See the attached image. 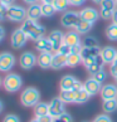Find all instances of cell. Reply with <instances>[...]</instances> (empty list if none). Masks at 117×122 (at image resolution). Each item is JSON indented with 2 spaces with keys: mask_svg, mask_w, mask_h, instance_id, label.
<instances>
[{
  "mask_svg": "<svg viewBox=\"0 0 117 122\" xmlns=\"http://www.w3.org/2000/svg\"><path fill=\"white\" fill-rule=\"evenodd\" d=\"M21 29L26 34L28 39L31 40H38L39 38L44 37L46 34V28L43 25H40L37 20H31V19H25L21 24Z\"/></svg>",
  "mask_w": 117,
  "mask_h": 122,
  "instance_id": "6da1fadb",
  "label": "cell"
},
{
  "mask_svg": "<svg viewBox=\"0 0 117 122\" xmlns=\"http://www.w3.org/2000/svg\"><path fill=\"white\" fill-rule=\"evenodd\" d=\"M39 99H40V93L34 87L25 88L20 94V102L25 107H34L35 105L39 103Z\"/></svg>",
  "mask_w": 117,
  "mask_h": 122,
  "instance_id": "7a4b0ae2",
  "label": "cell"
},
{
  "mask_svg": "<svg viewBox=\"0 0 117 122\" xmlns=\"http://www.w3.org/2000/svg\"><path fill=\"white\" fill-rule=\"evenodd\" d=\"M3 86H4V88H5L6 92L14 93V92H18L21 88V86H23V79H21V77L16 73H9V74L5 76V78H4Z\"/></svg>",
  "mask_w": 117,
  "mask_h": 122,
  "instance_id": "3957f363",
  "label": "cell"
},
{
  "mask_svg": "<svg viewBox=\"0 0 117 122\" xmlns=\"http://www.w3.org/2000/svg\"><path fill=\"white\" fill-rule=\"evenodd\" d=\"M6 18L11 21L20 23L26 19V10L20 5H11L6 8Z\"/></svg>",
  "mask_w": 117,
  "mask_h": 122,
  "instance_id": "277c9868",
  "label": "cell"
},
{
  "mask_svg": "<svg viewBox=\"0 0 117 122\" xmlns=\"http://www.w3.org/2000/svg\"><path fill=\"white\" fill-rule=\"evenodd\" d=\"M48 105H49V115L53 118H57V117H59L61 115H63L66 112V103L59 97L53 98Z\"/></svg>",
  "mask_w": 117,
  "mask_h": 122,
  "instance_id": "5b68a950",
  "label": "cell"
},
{
  "mask_svg": "<svg viewBox=\"0 0 117 122\" xmlns=\"http://www.w3.org/2000/svg\"><path fill=\"white\" fill-rule=\"evenodd\" d=\"M117 9V4L115 0H103L100 8V16L102 19H112L115 10Z\"/></svg>",
  "mask_w": 117,
  "mask_h": 122,
  "instance_id": "8992f818",
  "label": "cell"
},
{
  "mask_svg": "<svg viewBox=\"0 0 117 122\" xmlns=\"http://www.w3.org/2000/svg\"><path fill=\"white\" fill-rule=\"evenodd\" d=\"M81 20V15L77 11H64V14L61 18V24L64 28H76Z\"/></svg>",
  "mask_w": 117,
  "mask_h": 122,
  "instance_id": "52a82bcc",
  "label": "cell"
},
{
  "mask_svg": "<svg viewBox=\"0 0 117 122\" xmlns=\"http://www.w3.org/2000/svg\"><path fill=\"white\" fill-rule=\"evenodd\" d=\"M26 40H28L26 34L23 31V29L19 28V29H15L14 31H13L11 38H10V43H11L13 48L20 49V48H23L26 44Z\"/></svg>",
  "mask_w": 117,
  "mask_h": 122,
  "instance_id": "ba28073f",
  "label": "cell"
},
{
  "mask_svg": "<svg viewBox=\"0 0 117 122\" xmlns=\"http://www.w3.org/2000/svg\"><path fill=\"white\" fill-rule=\"evenodd\" d=\"M37 59L34 53L31 52H24L19 58V64L23 69H31L33 67L37 64Z\"/></svg>",
  "mask_w": 117,
  "mask_h": 122,
  "instance_id": "9c48e42d",
  "label": "cell"
},
{
  "mask_svg": "<svg viewBox=\"0 0 117 122\" xmlns=\"http://www.w3.org/2000/svg\"><path fill=\"white\" fill-rule=\"evenodd\" d=\"M15 64V57L11 53L4 52L0 54V71L9 72Z\"/></svg>",
  "mask_w": 117,
  "mask_h": 122,
  "instance_id": "30bf717a",
  "label": "cell"
},
{
  "mask_svg": "<svg viewBox=\"0 0 117 122\" xmlns=\"http://www.w3.org/2000/svg\"><path fill=\"white\" fill-rule=\"evenodd\" d=\"M79 15H81V19L86 20V21H89V23L94 24L96 21L98 20L100 16V11L96 10L94 8H84L79 11Z\"/></svg>",
  "mask_w": 117,
  "mask_h": 122,
  "instance_id": "8fae6325",
  "label": "cell"
},
{
  "mask_svg": "<svg viewBox=\"0 0 117 122\" xmlns=\"http://www.w3.org/2000/svg\"><path fill=\"white\" fill-rule=\"evenodd\" d=\"M83 88L86 89V92L89 94V96H96L97 93L101 92V88H102V84L100 82H97L96 79L91 77V78L86 79V82L83 83Z\"/></svg>",
  "mask_w": 117,
  "mask_h": 122,
  "instance_id": "7c38bea8",
  "label": "cell"
},
{
  "mask_svg": "<svg viewBox=\"0 0 117 122\" xmlns=\"http://www.w3.org/2000/svg\"><path fill=\"white\" fill-rule=\"evenodd\" d=\"M48 38H49V40H51V43L53 46V51L54 52H58V49L64 44V34H63L61 30L51 31V34L48 35Z\"/></svg>",
  "mask_w": 117,
  "mask_h": 122,
  "instance_id": "4fadbf2b",
  "label": "cell"
},
{
  "mask_svg": "<svg viewBox=\"0 0 117 122\" xmlns=\"http://www.w3.org/2000/svg\"><path fill=\"white\" fill-rule=\"evenodd\" d=\"M101 97L102 101H106V99H113L117 98V84L110 83V84H105L101 88Z\"/></svg>",
  "mask_w": 117,
  "mask_h": 122,
  "instance_id": "5bb4252c",
  "label": "cell"
},
{
  "mask_svg": "<svg viewBox=\"0 0 117 122\" xmlns=\"http://www.w3.org/2000/svg\"><path fill=\"white\" fill-rule=\"evenodd\" d=\"M52 61H53V54L51 52H43L39 54L37 63L40 68L48 69V68H52Z\"/></svg>",
  "mask_w": 117,
  "mask_h": 122,
  "instance_id": "9a60e30c",
  "label": "cell"
},
{
  "mask_svg": "<svg viewBox=\"0 0 117 122\" xmlns=\"http://www.w3.org/2000/svg\"><path fill=\"white\" fill-rule=\"evenodd\" d=\"M101 56L103 58V62H105V64H111L112 62L115 61V58L117 57V49L115 47H105L101 51Z\"/></svg>",
  "mask_w": 117,
  "mask_h": 122,
  "instance_id": "2e32d148",
  "label": "cell"
},
{
  "mask_svg": "<svg viewBox=\"0 0 117 122\" xmlns=\"http://www.w3.org/2000/svg\"><path fill=\"white\" fill-rule=\"evenodd\" d=\"M35 49L39 51L40 53H43V52H51V53L54 52L53 51V46H52L51 40H49V38H46V37H42L38 40H35Z\"/></svg>",
  "mask_w": 117,
  "mask_h": 122,
  "instance_id": "e0dca14e",
  "label": "cell"
},
{
  "mask_svg": "<svg viewBox=\"0 0 117 122\" xmlns=\"http://www.w3.org/2000/svg\"><path fill=\"white\" fill-rule=\"evenodd\" d=\"M64 44L69 47H76V46H79L81 43V37H79V33H77L76 30H71L68 33L64 34Z\"/></svg>",
  "mask_w": 117,
  "mask_h": 122,
  "instance_id": "ac0fdd59",
  "label": "cell"
},
{
  "mask_svg": "<svg viewBox=\"0 0 117 122\" xmlns=\"http://www.w3.org/2000/svg\"><path fill=\"white\" fill-rule=\"evenodd\" d=\"M77 78L71 74H67L64 77H62L61 82H59V87H61V91H69V89H73L76 82H77Z\"/></svg>",
  "mask_w": 117,
  "mask_h": 122,
  "instance_id": "d6986e66",
  "label": "cell"
},
{
  "mask_svg": "<svg viewBox=\"0 0 117 122\" xmlns=\"http://www.w3.org/2000/svg\"><path fill=\"white\" fill-rule=\"evenodd\" d=\"M102 49L100 47H83L82 52H81V57H82V61L84 59H89V58H96L97 56L101 54Z\"/></svg>",
  "mask_w": 117,
  "mask_h": 122,
  "instance_id": "ffe728a7",
  "label": "cell"
},
{
  "mask_svg": "<svg viewBox=\"0 0 117 122\" xmlns=\"http://www.w3.org/2000/svg\"><path fill=\"white\" fill-rule=\"evenodd\" d=\"M42 15V5L39 4H33V5H29L28 10H26V19H31V20H37Z\"/></svg>",
  "mask_w": 117,
  "mask_h": 122,
  "instance_id": "44dd1931",
  "label": "cell"
},
{
  "mask_svg": "<svg viewBox=\"0 0 117 122\" xmlns=\"http://www.w3.org/2000/svg\"><path fill=\"white\" fill-rule=\"evenodd\" d=\"M66 66H67V56L56 52L54 54H53L52 68L53 69H62L63 67H66Z\"/></svg>",
  "mask_w": 117,
  "mask_h": 122,
  "instance_id": "7402d4cb",
  "label": "cell"
},
{
  "mask_svg": "<svg viewBox=\"0 0 117 122\" xmlns=\"http://www.w3.org/2000/svg\"><path fill=\"white\" fill-rule=\"evenodd\" d=\"M103 66H105V62H103L102 56L100 54L98 57H96L94 62L87 68V71H88V73L91 74V76H94V74L97 73V72H100L101 69H103Z\"/></svg>",
  "mask_w": 117,
  "mask_h": 122,
  "instance_id": "603a6c76",
  "label": "cell"
},
{
  "mask_svg": "<svg viewBox=\"0 0 117 122\" xmlns=\"http://www.w3.org/2000/svg\"><path fill=\"white\" fill-rule=\"evenodd\" d=\"M59 98H61L64 103H76L77 92L73 91V89H69V91H61Z\"/></svg>",
  "mask_w": 117,
  "mask_h": 122,
  "instance_id": "cb8c5ba5",
  "label": "cell"
},
{
  "mask_svg": "<svg viewBox=\"0 0 117 122\" xmlns=\"http://www.w3.org/2000/svg\"><path fill=\"white\" fill-rule=\"evenodd\" d=\"M34 115H35V118L49 115V105L44 102H39L38 105L34 106Z\"/></svg>",
  "mask_w": 117,
  "mask_h": 122,
  "instance_id": "d4e9b609",
  "label": "cell"
},
{
  "mask_svg": "<svg viewBox=\"0 0 117 122\" xmlns=\"http://www.w3.org/2000/svg\"><path fill=\"white\" fill-rule=\"evenodd\" d=\"M92 25L93 24L89 23V21H86V20L81 19L78 21V24L76 25L74 30L77 31V33H79V34H87V33H89V30L92 29Z\"/></svg>",
  "mask_w": 117,
  "mask_h": 122,
  "instance_id": "484cf974",
  "label": "cell"
},
{
  "mask_svg": "<svg viewBox=\"0 0 117 122\" xmlns=\"http://www.w3.org/2000/svg\"><path fill=\"white\" fill-rule=\"evenodd\" d=\"M102 108H103V111H105V113H112V112H115L117 110V98L103 101Z\"/></svg>",
  "mask_w": 117,
  "mask_h": 122,
  "instance_id": "4316f807",
  "label": "cell"
},
{
  "mask_svg": "<svg viewBox=\"0 0 117 122\" xmlns=\"http://www.w3.org/2000/svg\"><path fill=\"white\" fill-rule=\"evenodd\" d=\"M82 63V57L78 53H71L69 56H67V66L73 68V67H77L78 64Z\"/></svg>",
  "mask_w": 117,
  "mask_h": 122,
  "instance_id": "83f0119b",
  "label": "cell"
},
{
  "mask_svg": "<svg viewBox=\"0 0 117 122\" xmlns=\"http://www.w3.org/2000/svg\"><path fill=\"white\" fill-rule=\"evenodd\" d=\"M106 37L108 40L116 42L117 40V24L111 23L106 28Z\"/></svg>",
  "mask_w": 117,
  "mask_h": 122,
  "instance_id": "f1b7e54d",
  "label": "cell"
},
{
  "mask_svg": "<svg viewBox=\"0 0 117 122\" xmlns=\"http://www.w3.org/2000/svg\"><path fill=\"white\" fill-rule=\"evenodd\" d=\"M52 4L56 9V11H67L68 6L71 5L69 0H53Z\"/></svg>",
  "mask_w": 117,
  "mask_h": 122,
  "instance_id": "f546056e",
  "label": "cell"
},
{
  "mask_svg": "<svg viewBox=\"0 0 117 122\" xmlns=\"http://www.w3.org/2000/svg\"><path fill=\"white\" fill-rule=\"evenodd\" d=\"M42 5V15L49 18V16H53L56 14V9L53 6V4H40Z\"/></svg>",
  "mask_w": 117,
  "mask_h": 122,
  "instance_id": "4dcf8cb0",
  "label": "cell"
},
{
  "mask_svg": "<svg viewBox=\"0 0 117 122\" xmlns=\"http://www.w3.org/2000/svg\"><path fill=\"white\" fill-rule=\"evenodd\" d=\"M89 94L86 92V89H81V91L77 92V98H76V103H78V105H83V103H86L88 102V99H89Z\"/></svg>",
  "mask_w": 117,
  "mask_h": 122,
  "instance_id": "1f68e13d",
  "label": "cell"
},
{
  "mask_svg": "<svg viewBox=\"0 0 117 122\" xmlns=\"http://www.w3.org/2000/svg\"><path fill=\"white\" fill-rule=\"evenodd\" d=\"M82 46L83 47H98V40L92 37V35H88V37H86L83 39V42H82Z\"/></svg>",
  "mask_w": 117,
  "mask_h": 122,
  "instance_id": "d6a6232c",
  "label": "cell"
},
{
  "mask_svg": "<svg viewBox=\"0 0 117 122\" xmlns=\"http://www.w3.org/2000/svg\"><path fill=\"white\" fill-rule=\"evenodd\" d=\"M92 77L97 81V82H100V83L102 84V83L106 81V78H107V73L105 72V69H101L100 72H97V73L94 74V76H92Z\"/></svg>",
  "mask_w": 117,
  "mask_h": 122,
  "instance_id": "836d02e7",
  "label": "cell"
},
{
  "mask_svg": "<svg viewBox=\"0 0 117 122\" xmlns=\"http://www.w3.org/2000/svg\"><path fill=\"white\" fill-rule=\"evenodd\" d=\"M54 122H73V118H72V116L69 113L64 112V113L61 115L59 117L54 118Z\"/></svg>",
  "mask_w": 117,
  "mask_h": 122,
  "instance_id": "e575fe53",
  "label": "cell"
},
{
  "mask_svg": "<svg viewBox=\"0 0 117 122\" xmlns=\"http://www.w3.org/2000/svg\"><path fill=\"white\" fill-rule=\"evenodd\" d=\"M58 53L61 54H64V56H69V54L72 53V47L67 46V44H63V46L58 49Z\"/></svg>",
  "mask_w": 117,
  "mask_h": 122,
  "instance_id": "d590c367",
  "label": "cell"
},
{
  "mask_svg": "<svg viewBox=\"0 0 117 122\" xmlns=\"http://www.w3.org/2000/svg\"><path fill=\"white\" fill-rule=\"evenodd\" d=\"M93 122H112V120L108 115H98L93 120Z\"/></svg>",
  "mask_w": 117,
  "mask_h": 122,
  "instance_id": "8d00e7d4",
  "label": "cell"
},
{
  "mask_svg": "<svg viewBox=\"0 0 117 122\" xmlns=\"http://www.w3.org/2000/svg\"><path fill=\"white\" fill-rule=\"evenodd\" d=\"M110 74L112 77L117 76V57L115 58V61L110 64Z\"/></svg>",
  "mask_w": 117,
  "mask_h": 122,
  "instance_id": "74e56055",
  "label": "cell"
},
{
  "mask_svg": "<svg viewBox=\"0 0 117 122\" xmlns=\"http://www.w3.org/2000/svg\"><path fill=\"white\" fill-rule=\"evenodd\" d=\"M3 122H20V120H19V117L15 116V115H6L4 117Z\"/></svg>",
  "mask_w": 117,
  "mask_h": 122,
  "instance_id": "f35d334b",
  "label": "cell"
},
{
  "mask_svg": "<svg viewBox=\"0 0 117 122\" xmlns=\"http://www.w3.org/2000/svg\"><path fill=\"white\" fill-rule=\"evenodd\" d=\"M6 18V6H4L0 3V21H3Z\"/></svg>",
  "mask_w": 117,
  "mask_h": 122,
  "instance_id": "ab89813d",
  "label": "cell"
},
{
  "mask_svg": "<svg viewBox=\"0 0 117 122\" xmlns=\"http://www.w3.org/2000/svg\"><path fill=\"white\" fill-rule=\"evenodd\" d=\"M39 122H54V118L51 116V115H46V116H42L39 117Z\"/></svg>",
  "mask_w": 117,
  "mask_h": 122,
  "instance_id": "60d3db41",
  "label": "cell"
},
{
  "mask_svg": "<svg viewBox=\"0 0 117 122\" xmlns=\"http://www.w3.org/2000/svg\"><path fill=\"white\" fill-rule=\"evenodd\" d=\"M86 3V0H69V4L72 6H81Z\"/></svg>",
  "mask_w": 117,
  "mask_h": 122,
  "instance_id": "b9f144b4",
  "label": "cell"
},
{
  "mask_svg": "<svg viewBox=\"0 0 117 122\" xmlns=\"http://www.w3.org/2000/svg\"><path fill=\"white\" fill-rule=\"evenodd\" d=\"M81 89H83V83L81 82V81H77L76 84H74V87H73V91L78 92V91H81Z\"/></svg>",
  "mask_w": 117,
  "mask_h": 122,
  "instance_id": "7bdbcfd3",
  "label": "cell"
},
{
  "mask_svg": "<svg viewBox=\"0 0 117 122\" xmlns=\"http://www.w3.org/2000/svg\"><path fill=\"white\" fill-rule=\"evenodd\" d=\"M14 1H15V0H0V3H1L4 6H6V8L14 5Z\"/></svg>",
  "mask_w": 117,
  "mask_h": 122,
  "instance_id": "ee69618b",
  "label": "cell"
},
{
  "mask_svg": "<svg viewBox=\"0 0 117 122\" xmlns=\"http://www.w3.org/2000/svg\"><path fill=\"white\" fill-rule=\"evenodd\" d=\"M4 37H5V30H4L3 26H0V42L4 39Z\"/></svg>",
  "mask_w": 117,
  "mask_h": 122,
  "instance_id": "f6af8a7d",
  "label": "cell"
},
{
  "mask_svg": "<svg viewBox=\"0 0 117 122\" xmlns=\"http://www.w3.org/2000/svg\"><path fill=\"white\" fill-rule=\"evenodd\" d=\"M25 4H28V5H33V4H37L38 0H23Z\"/></svg>",
  "mask_w": 117,
  "mask_h": 122,
  "instance_id": "bcb514c9",
  "label": "cell"
},
{
  "mask_svg": "<svg viewBox=\"0 0 117 122\" xmlns=\"http://www.w3.org/2000/svg\"><path fill=\"white\" fill-rule=\"evenodd\" d=\"M112 23H115V24H117V9L115 10V13H113V15H112Z\"/></svg>",
  "mask_w": 117,
  "mask_h": 122,
  "instance_id": "7dc6e473",
  "label": "cell"
},
{
  "mask_svg": "<svg viewBox=\"0 0 117 122\" xmlns=\"http://www.w3.org/2000/svg\"><path fill=\"white\" fill-rule=\"evenodd\" d=\"M42 4H52L53 3V0H39Z\"/></svg>",
  "mask_w": 117,
  "mask_h": 122,
  "instance_id": "c3c4849f",
  "label": "cell"
},
{
  "mask_svg": "<svg viewBox=\"0 0 117 122\" xmlns=\"http://www.w3.org/2000/svg\"><path fill=\"white\" fill-rule=\"evenodd\" d=\"M92 1H93L94 4H100V5H101V4H102V1H103V0H92Z\"/></svg>",
  "mask_w": 117,
  "mask_h": 122,
  "instance_id": "681fc988",
  "label": "cell"
},
{
  "mask_svg": "<svg viewBox=\"0 0 117 122\" xmlns=\"http://www.w3.org/2000/svg\"><path fill=\"white\" fill-rule=\"evenodd\" d=\"M3 110H4V105H3V102L0 101V113L3 112Z\"/></svg>",
  "mask_w": 117,
  "mask_h": 122,
  "instance_id": "f907efd6",
  "label": "cell"
},
{
  "mask_svg": "<svg viewBox=\"0 0 117 122\" xmlns=\"http://www.w3.org/2000/svg\"><path fill=\"white\" fill-rule=\"evenodd\" d=\"M30 122H39V120L38 118H34V120H31Z\"/></svg>",
  "mask_w": 117,
  "mask_h": 122,
  "instance_id": "816d5d0a",
  "label": "cell"
},
{
  "mask_svg": "<svg viewBox=\"0 0 117 122\" xmlns=\"http://www.w3.org/2000/svg\"><path fill=\"white\" fill-rule=\"evenodd\" d=\"M113 78H115V83L117 84V76H115V77H113Z\"/></svg>",
  "mask_w": 117,
  "mask_h": 122,
  "instance_id": "f5cc1de1",
  "label": "cell"
},
{
  "mask_svg": "<svg viewBox=\"0 0 117 122\" xmlns=\"http://www.w3.org/2000/svg\"><path fill=\"white\" fill-rule=\"evenodd\" d=\"M3 84V82H1V79H0V86H1Z\"/></svg>",
  "mask_w": 117,
  "mask_h": 122,
  "instance_id": "db71d44e",
  "label": "cell"
},
{
  "mask_svg": "<svg viewBox=\"0 0 117 122\" xmlns=\"http://www.w3.org/2000/svg\"><path fill=\"white\" fill-rule=\"evenodd\" d=\"M115 1H116V4H117V0H115Z\"/></svg>",
  "mask_w": 117,
  "mask_h": 122,
  "instance_id": "11a10c76",
  "label": "cell"
},
{
  "mask_svg": "<svg viewBox=\"0 0 117 122\" xmlns=\"http://www.w3.org/2000/svg\"><path fill=\"white\" fill-rule=\"evenodd\" d=\"M84 122H87V121H84Z\"/></svg>",
  "mask_w": 117,
  "mask_h": 122,
  "instance_id": "9f6ffc18",
  "label": "cell"
}]
</instances>
